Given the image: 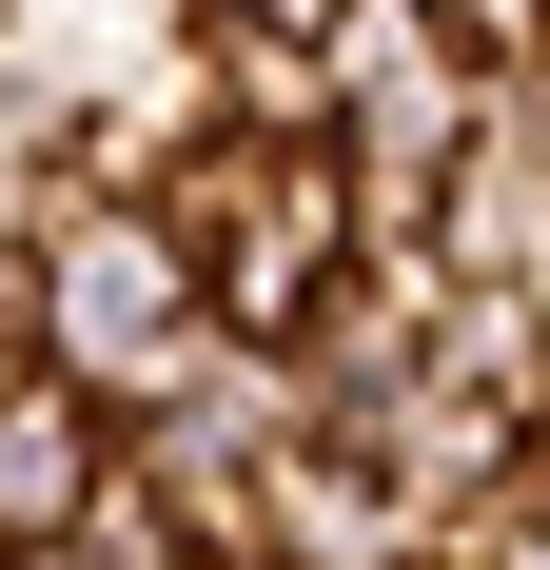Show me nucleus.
<instances>
[{"instance_id":"nucleus-2","label":"nucleus","mask_w":550,"mask_h":570,"mask_svg":"<svg viewBox=\"0 0 550 570\" xmlns=\"http://www.w3.org/2000/svg\"><path fill=\"white\" fill-rule=\"evenodd\" d=\"M0 40H20V79H40L59 118H99L118 79L197 59V0H0Z\"/></svg>"},{"instance_id":"nucleus-4","label":"nucleus","mask_w":550,"mask_h":570,"mask_svg":"<svg viewBox=\"0 0 550 570\" xmlns=\"http://www.w3.org/2000/svg\"><path fill=\"white\" fill-rule=\"evenodd\" d=\"M59 138H79V118H59L40 79H20V40H0V177H59Z\"/></svg>"},{"instance_id":"nucleus-8","label":"nucleus","mask_w":550,"mask_h":570,"mask_svg":"<svg viewBox=\"0 0 550 570\" xmlns=\"http://www.w3.org/2000/svg\"><path fill=\"white\" fill-rule=\"evenodd\" d=\"M177 570H197V551H177Z\"/></svg>"},{"instance_id":"nucleus-6","label":"nucleus","mask_w":550,"mask_h":570,"mask_svg":"<svg viewBox=\"0 0 550 570\" xmlns=\"http://www.w3.org/2000/svg\"><path fill=\"white\" fill-rule=\"evenodd\" d=\"M452 570H550V453H531V512H511V531H472Z\"/></svg>"},{"instance_id":"nucleus-3","label":"nucleus","mask_w":550,"mask_h":570,"mask_svg":"<svg viewBox=\"0 0 550 570\" xmlns=\"http://www.w3.org/2000/svg\"><path fill=\"white\" fill-rule=\"evenodd\" d=\"M413 20H433L472 79H531V59H550V0H413Z\"/></svg>"},{"instance_id":"nucleus-1","label":"nucleus","mask_w":550,"mask_h":570,"mask_svg":"<svg viewBox=\"0 0 550 570\" xmlns=\"http://www.w3.org/2000/svg\"><path fill=\"white\" fill-rule=\"evenodd\" d=\"M99 512H118V413L79 394V374H20V394H0V570L79 551Z\"/></svg>"},{"instance_id":"nucleus-5","label":"nucleus","mask_w":550,"mask_h":570,"mask_svg":"<svg viewBox=\"0 0 550 570\" xmlns=\"http://www.w3.org/2000/svg\"><path fill=\"white\" fill-rule=\"evenodd\" d=\"M354 0H197V40H334Z\"/></svg>"},{"instance_id":"nucleus-7","label":"nucleus","mask_w":550,"mask_h":570,"mask_svg":"<svg viewBox=\"0 0 550 570\" xmlns=\"http://www.w3.org/2000/svg\"><path fill=\"white\" fill-rule=\"evenodd\" d=\"M531 453H550V413H531Z\"/></svg>"}]
</instances>
